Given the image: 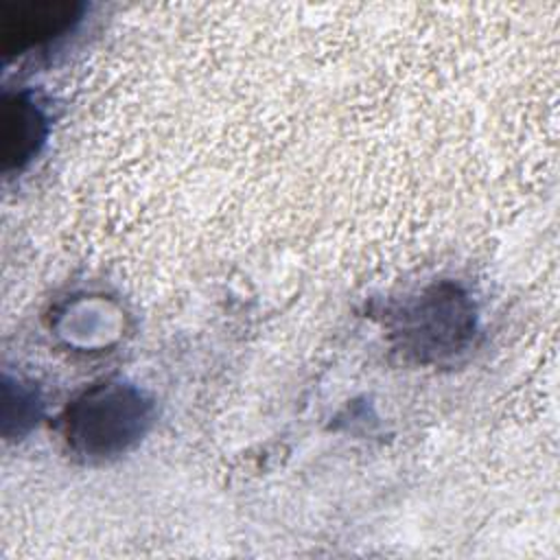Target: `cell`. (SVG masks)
I'll return each mask as SVG.
<instances>
[{
  "label": "cell",
  "instance_id": "6da1fadb",
  "mask_svg": "<svg viewBox=\"0 0 560 560\" xmlns=\"http://www.w3.org/2000/svg\"><path fill=\"white\" fill-rule=\"evenodd\" d=\"M149 420L138 392L120 385L96 387L70 407L68 440L83 453L112 455L138 440Z\"/></svg>",
  "mask_w": 560,
  "mask_h": 560
},
{
  "label": "cell",
  "instance_id": "7a4b0ae2",
  "mask_svg": "<svg viewBox=\"0 0 560 560\" xmlns=\"http://www.w3.org/2000/svg\"><path fill=\"white\" fill-rule=\"evenodd\" d=\"M44 138V118L24 96H15L7 103L4 112V155L7 162L22 164L35 151Z\"/></svg>",
  "mask_w": 560,
  "mask_h": 560
}]
</instances>
